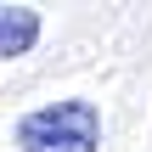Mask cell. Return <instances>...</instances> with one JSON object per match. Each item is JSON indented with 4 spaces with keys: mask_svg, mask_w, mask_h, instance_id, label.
<instances>
[{
    "mask_svg": "<svg viewBox=\"0 0 152 152\" xmlns=\"http://www.w3.org/2000/svg\"><path fill=\"white\" fill-rule=\"evenodd\" d=\"M23 152H96L102 147V113L85 96H68L56 107H39L17 124Z\"/></svg>",
    "mask_w": 152,
    "mask_h": 152,
    "instance_id": "6da1fadb",
    "label": "cell"
},
{
    "mask_svg": "<svg viewBox=\"0 0 152 152\" xmlns=\"http://www.w3.org/2000/svg\"><path fill=\"white\" fill-rule=\"evenodd\" d=\"M34 39H39V11L6 6V11H0V56H6V62H11V56H28Z\"/></svg>",
    "mask_w": 152,
    "mask_h": 152,
    "instance_id": "7a4b0ae2",
    "label": "cell"
}]
</instances>
